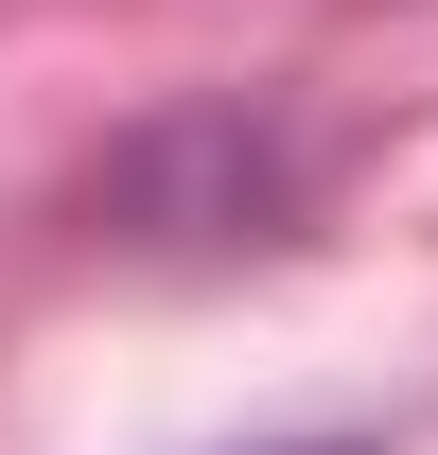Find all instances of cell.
<instances>
[{
	"instance_id": "cell-1",
	"label": "cell",
	"mask_w": 438,
	"mask_h": 455,
	"mask_svg": "<svg viewBox=\"0 0 438 455\" xmlns=\"http://www.w3.org/2000/svg\"><path fill=\"white\" fill-rule=\"evenodd\" d=\"M280 455H369V438H280Z\"/></svg>"
}]
</instances>
